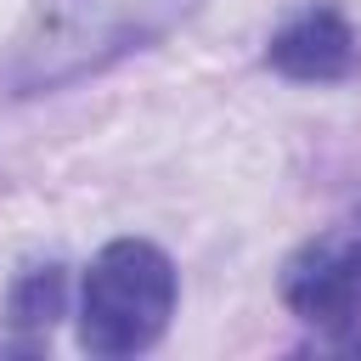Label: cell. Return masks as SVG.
<instances>
[{
    "label": "cell",
    "instance_id": "7a4b0ae2",
    "mask_svg": "<svg viewBox=\"0 0 361 361\" xmlns=\"http://www.w3.org/2000/svg\"><path fill=\"white\" fill-rule=\"evenodd\" d=\"M175 265L158 243L147 237H118L107 243L79 288V344L102 361L141 355L164 338L175 316Z\"/></svg>",
    "mask_w": 361,
    "mask_h": 361
},
{
    "label": "cell",
    "instance_id": "6da1fadb",
    "mask_svg": "<svg viewBox=\"0 0 361 361\" xmlns=\"http://www.w3.org/2000/svg\"><path fill=\"white\" fill-rule=\"evenodd\" d=\"M197 0H34L28 23L11 39L6 85L17 96H45L107 73L113 62L158 45Z\"/></svg>",
    "mask_w": 361,
    "mask_h": 361
},
{
    "label": "cell",
    "instance_id": "277c9868",
    "mask_svg": "<svg viewBox=\"0 0 361 361\" xmlns=\"http://www.w3.org/2000/svg\"><path fill=\"white\" fill-rule=\"evenodd\" d=\"M265 68L293 85H344L361 68V39L338 6H310L271 34Z\"/></svg>",
    "mask_w": 361,
    "mask_h": 361
},
{
    "label": "cell",
    "instance_id": "5b68a950",
    "mask_svg": "<svg viewBox=\"0 0 361 361\" xmlns=\"http://www.w3.org/2000/svg\"><path fill=\"white\" fill-rule=\"evenodd\" d=\"M62 293H68V276L62 265H28L17 282H11V299H6V322L23 333V344L34 350V338L62 316Z\"/></svg>",
    "mask_w": 361,
    "mask_h": 361
},
{
    "label": "cell",
    "instance_id": "3957f363",
    "mask_svg": "<svg viewBox=\"0 0 361 361\" xmlns=\"http://www.w3.org/2000/svg\"><path fill=\"white\" fill-rule=\"evenodd\" d=\"M282 305L310 327H350L361 316V203L299 243L282 265Z\"/></svg>",
    "mask_w": 361,
    "mask_h": 361
}]
</instances>
